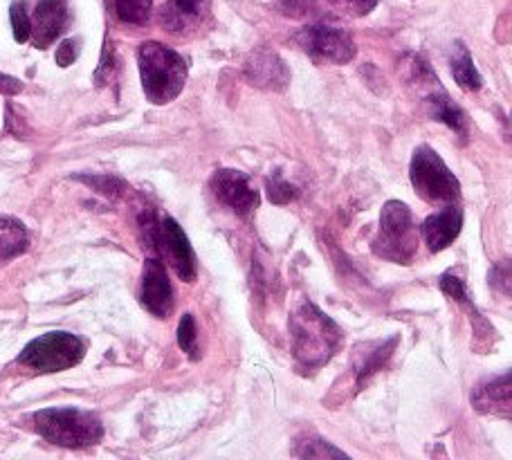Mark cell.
<instances>
[{"instance_id":"ffe728a7","label":"cell","mask_w":512,"mask_h":460,"mask_svg":"<svg viewBox=\"0 0 512 460\" xmlns=\"http://www.w3.org/2000/svg\"><path fill=\"white\" fill-rule=\"evenodd\" d=\"M153 0H115V12L122 23L146 25L151 18Z\"/></svg>"},{"instance_id":"8fae6325","label":"cell","mask_w":512,"mask_h":460,"mask_svg":"<svg viewBox=\"0 0 512 460\" xmlns=\"http://www.w3.org/2000/svg\"><path fill=\"white\" fill-rule=\"evenodd\" d=\"M142 306L153 312L155 317L167 319L173 310V288L167 276V270L160 259H149L144 265L142 276V292H140Z\"/></svg>"},{"instance_id":"d6986e66","label":"cell","mask_w":512,"mask_h":460,"mask_svg":"<svg viewBox=\"0 0 512 460\" xmlns=\"http://www.w3.org/2000/svg\"><path fill=\"white\" fill-rule=\"evenodd\" d=\"M452 75L456 79V84H459L463 90H479L481 88V75H479V70L474 68L472 54L463 43L454 45Z\"/></svg>"},{"instance_id":"4fadbf2b","label":"cell","mask_w":512,"mask_h":460,"mask_svg":"<svg viewBox=\"0 0 512 460\" xmlns=\"http://www.w3.org/2000/svg\"><path fill=\"white\" fill-rule=\"evenodd\" d=\"M245 77L250 84L265 90H283L288 86V68L277 54L270 50H256L245 63Z\"/></svg>"},{"instance_id":"f1b7e54d","label":"cell","mask_w":512,"mask_h":460,"mask_svg":"<svg viewBox=\"0 0 512 460\" xmlns=\"http://www.w3.org/2000/svg\"><path fill=\"white\" fill-rule=\"evenodd\" d=\"M281 3V9L290 16H304L308 14L310 9H313L315 0H279Z\"/></svg>"},{"instance_id":"5bb4252c","label":"cell","mask_w":512,"mask_h":460,"mask_svg":"<svg viewBox=\"0 0 512 460\" xmlns=\"http://www.w3.org/2000/svg\"><path fill=\"white\" fill-rule=\"evenodd\" d=\"M209 9V0H169L160 12V23L171 34L196 30Z\"/></svg>"},{"instance_id":"484cf974","label":"cell","mask_w":512,"mask_h":460,"mask_svg":"<svg viewBox=\"0 0 512 460\" xmlns=\"http://www.w3.org/2000/svg\"><path fill=\"white\" fill-rule=\"evenodd\" d=\"M328 3H331L335 9H340V12H344V14L364 16L378 5V0H328Z\"/></svg>"},{"instance_id":"4316f807","label":"cell","mask_w":512,"mask_h":460,"mask_svg":"<svg viewBox=\"0 0 512 460\" xmlns=\"http://www.w3.org/2000/svg\"><path fill=\"white\" fill-rule=\"evenodd\" d=\"M441 290L447 294V297H452L454 301H459V303H470V297H468V292H465V285H463V281L461 279H456L454 274H443L441 276Z\"/></svg>"},{"instance_id":"ac0fdd59","label":"cell","mask_w":512,"mask_h":460,"mask_svg":"<svg viewBox=\"0 0 512 460\" xmlns=\"http://www.w3.org/2000/svg\"><path fill=\"white\" fill-rule=\"evenodd\" d=\"M396 344L398 339L393 337V339H387L382 346H373L369 353L355 351V360H358V364H355V382H358V386H364V382H367L371 375H376L380 371L384 362L389 360V355L393 353Z\"/></svg>"},{"instance_id":"277c9868","label":"cell","mask_w":512,"mask_h":460,"mask_svg":"<svg viewBox=\"0 0 512 460\" xmlns=\"http://www.w3.org/2000/svg\"><path fill=\"white\" fill-rule=\"evenodd\" d=\"M418 250V229L409 207L400 200H389L380 214V232L373 241V252L380 259L409 265Z\"/></svg>"},{"instance_id":"9c48e42d","label":"cell","mask_w":512,"mask_h":460,"mask_svg":"<svg viewBox=\"0 0 512 460\" xmlns=\"http://www.w3.org/2000/svg\"><path fill=\"white\" fill-rule=\"evenodd\" d=\"M158 252L167 254L173 270L185 283L196 279V254L182 227L173 218H164L158 232Z\"/></svg>"},{"instance_id":"cb8c5ba5","label":"cell","mask_w":512,"mask_h":460,"mask_svg":"<svg viewBox=\"0 0 512 460\" xmlns=\"http://www.w3.org/2000/svg\"><path fill=\"white\" fill-rule=\"evenodd\" d=\"M77 180L88 184V187H93L97 193H104L108 198H117L126 187L120 178L113 176H77Z\"/></svg>"},{"instance_id":"7c38bea8","label":"cell","mask_w":512,"mask_h":460,"mask_svg":"<svg viewBox=\"0 0 512 460\" xmlns=\"http://www.w3.org/2000/svg\"><path fill=\"white\" fill-rule=\"evenodd\" d=\"M463 227V209L459 207H443L438 214L429 216L423 223V236L429 252H443L450 247L461 234Z\"/></svg>"},{"instance_id":"9a60e30c","label":"cell","mask_w":512,"mask_h":460,"mask_svg":"<svg viewBox=\"0 0 512 460\" xmlns=\"http://www.w3.org/2000/svg\"><path fill=\"white\" fill-rule=\"evenodd\" d=\"M510 393V373H504V377L479 384L472 393V404L479 413L510 418Z\"/></svg>"},{"instance_id":"7a4b0ae2","label":"cell","mask_w":512,"mask_h":460,"mask_svg":"<svg viewBox=\"0 0 512 460\" xmlns=\"http://www.w3.org/2000/svg\"><path fill=\"white\" fill-rule=\"evenodd\" d=\"M137 63H140L144 92L153 104H169L185 88L187 63L167 45L155 41L140 45Z\"/></svg>"},{"instance_id":"44dd1931","label":"cell","mask_w":512,"mask_h":460,"mask_svg":"<svg viewBox=\"0 0 512 460\" xmlns=\"http://www.w3.org/2000/svg\"><path fill=\"white\" fill-rule=\"evenodd\" d=\"M292 456L295 458H349L342 449L333 447L331 443H326L322 438H304L297 440L295 449H292Z\"/></svg>"},{"instance_id":"2e32d148","label":"cell","mask_w":512,"mask_h":460,"mask_svg":"<svg viewBox=\"0 0 512 460\" xmlns=\"http://www.w3.org/2000/svg\"><path fill=\"white\" fill-rule=\"evenodd\" d=\"M427 104H429V110H432V117L438 119V122L447 124L459 135L468 133V117H465L463 110L454 104L452 97L447 95L441 86H436L434 92H429Z\"/></svg>"},{"instance_id":"e0dca14e","label":"cell","mask_w":512,"mask_h":460,"mask_svg":"<svg viewBox=\"0 0 512 460\" xmlns=\"http://www.w3.org/2000/svg\"><path fill=\"white\" fill-rule=\"evenodd\" d=\"M27 245H30V234H27L21 220L12 216H0V263H7L21 256Z\"/></svg>"},{"instance_id":"ba28073f","label":"cell","mask_w":512,"mask_h":460,"mask_svg":"<svg viewBox=\"0 0 512 460\" xmlns=\"http://www.w3.org/2000/svg\"><path fill=\"white\" fill-rule=\"evenodd\" d=\"M212 189L216 198L230 207L236 216H252L254 209L259 207V193L254 191L250 178L241 171L221 169L214 173Z\"/></svg>"},{"instance_id":"7402d4cb","label":"cell","mask_w":512,"mask_h":460,"mask_svg":"<svg viewBox=\"0 0 512 460\" xmlns=\"http://www.w3.org/2000/svg\"><path fill=\"white\" fill-rule=\"evenodd\" d=\"M265 184H268V198L274 205H286V202H292L297 198V187L286 182V178L281 176V171H274Z\"/></svg>"},{"instance_id":"3957f363","label":"cell","mask_w":512,"mask_h":460,"mask_svg":"<svg viewBox=\"0 0 512 460\" xmlns=\"http://www.w3.org/2000/svg\"><path fill=\"white\" fill-rule=\"evenodd\" d=\"M32 429L48 443L70 449L93 447L104 436V425L95 413L75 407L43 409L30 418Z\"/></svg>"},{"instance_id":"30bf717a","label":"cell","mask_w":512,"mask_h":460,"mask_svg":"<svg viewBox=\"0 0 512 460\" xmlns=\"http://www.w3.org/2000/svg\"><path fill=\"white\" fill-rule=\"evenodd\" d=\"M72 21L70 0H39L32 18V41L36 48H48L68 30Z\"/></svg>"},{"instance_id":"5b68a950","label":"cell","mask_w":512,"mask_h":460,"mask_svg":"<svg viewBox=\"0 0 512 460\" xmlns=\"http://www.w3.org/2000/svg\"><path fill=\"white\" fill-rule=\"evenodd\" d=\"M409 178L418 196L427 202H445V205H450V202L461 196L459 180L447 169L441 155L429 149V146H418L414 155H411Z\"/></svg>"},{"instance_id":"83f0119b","label":"cell","mask_w":512,"mask_h":460,"mask_svg":"<svg viewBox=\"0 0 512 460\" xmlns=\"http://www.w3.org/2000/svg\"><path fill=\"white\" fill-rule=\"evenodd\" d=\"M77 54H79V41H75V39L63 41L57 50V63L61 68H68L70 63H75Z\"/></svg>"},{"instance_id":"f546056e","label":"cell","mask_w":512,"mask_h":460,"mask_svg":"<svg viewBox=\"0 0 512 460\" xmlns=\"http://www.w3.org/2000/svg\"><path fill=\"white\" fill-rule=\"evenodd\" d=\"M21 81L14 79V77H7V75H0V92L3 95H16V92H21Z\"/></svg>"},{"instance_id":"52a82bcc","label":"cell","mask_w":512,"mask_h":460,"mask_svg":"<svg viewBox=\"0 0 512 460\" xmlns=\"http://www.w3.org/2000/svg\"><path fill=\"white\" fill-rule=\"evenodd\" d=\"M295 41L315 61L349 63L358 52L351 34L331 25H308L295 36Z\"/></svg>"},{"instance_id":"603a6c76","label":"cell","mask_w":512,"mask_h":460,"mask_svg":"<svg viewBox=\"0 0 512 460\" xmlns=\"http://www.w3.org/2000/svg\"><path fill=\"white\" fill-rule=\"evenodd\" d=\"M196 339H198L196 321L191 315H185L180 321V326H178V344H180L182 351H185L191 357V360H196V357H198Z\"/></svg>"},{"instance_id":"d4e9b609","label":"cell","mask_w":512,"mask_h":460,"mask_svg":"<svg viewBox=\"0 0 512 460\" xmlns=\"http://www.w3.org/2000/svg\"><path fill=\"white\" fill-rule=\"evenodd\" d=\"M9 16H12L14 39H16L18 43L30 41V36H32V18L27 16L25 3H14V5H12V12H9Z\"/></svg>"},{"instance_id":"8992f818","label":"cell","mask_w":512,"mask_h":460,"mask_svg":"<svg viewBox=\"0 0 512 460\" xmlns=\"http://www.w3.org/2000/svg\"><path fill=\"white\" fill-rule=\"evenodd\" d=\"M86 346L72 333H48L23 348L18 362L36 373H59L84 360Z\"/></svg>"},{"instance_id":"6da1fadb","label":"cell","mask_w":512,"mask_h":460,"mask_svg":"<svg viewBox=\"0 0 512 460\" xmlns=\"http://www.w3.org/2000/svg\"><path fill=\"white\" fill-rule=\"evenodd\" d=\"M290 335L292 357L301 371H317L331 362L344 342L342 328L310 301H304L292 312Z\"/></svg>"}]
</instances>
